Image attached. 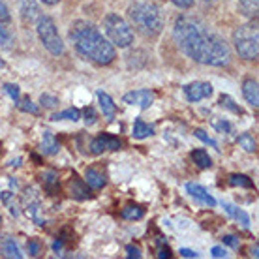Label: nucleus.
Listing matches in <instances>:
<instances>
[{
	"instance_id": "f8f14e48",
	"label": "nucleus",
	"mask_w": 259,
	"mask_h": 259,
	"mask_svg": "<svg viewBox=\"0 0 259 259\" xmlns=\"http://www.w3.org/2000/svg\"><path fill=\"white\" fill-rule=\"evenodd\" d=\"M0 254H2L4 258H15V259L23 258L19 246H17V243L11 237H0Z\"/></svg>"
},
{
	"instance_id": "c85d7f7f",
	"label": "nucleus",
	"mask_w": 259,
	"mask_h": 259,
	"mask_svg": "<svg viewBox=\"0 0 259 259\" xmlns=\"http://www.w3.org/2000/svg\"><path fill=\"white\" fill-rule=\"evenodd\" d=\"M83 117H85V122H87V126H92V124L96 122V119H98L96 111H94L92 107H85V109H83Z\"/></svg>"
},
{
	"instance_id": "4468645a",
	"label": "nucleus",
	"mask_w": 259,
	"mask_h": 259,
	"mask_svg": "<svg viewBox=\"0 0 259 259\" xmlns=\"http://www.w3.org/2000/svg\"><path fill=\"white\" fill-rule=\"evenodd\" d=\"M98 100H100V107H102V111H104V115L107 117V121H113V119H115V113H117V107H115V104H113V100H111V96L100 90V92H98Z\"/></svg>"
},
{
	"instance_id": "393cba45",
	"label": "nucleus",
	"mask_w": 259,
	"mask_h": 259,
	"mask_svg": "<svg viewBox=\"0 0 259 259\" xmlns=\"http://www.w3.org/2000/svg\"><path fill=\"white\" fill-rule=\"evenodd\" d=\"M239 145L243 146L246 152H256V139L252 137L250 133H243L241 137H239Z\"/></svg>"
},
{
	"instance_id": "dca6fc26",
	"label": "nucleus",
	"mask_w": 259,
	"mask_h": 259,
	"mask_svg": "<svg viewBox=\"0 0 259 259\" xmlns=\"http://www.w3.org/2000/svg\"><path fill=\"white\" fill-rule=\"evenodd\" d=\"M41 152L47 154V156H53V154L58 152V141L55 139V135L51 131H45L43 133V139H41Z\"/></svg>"
},
{
	"instance_id": "cd10ccee",
	"label": "nucleus",
	"mask_w": 259,
	"mask_h": 259,
	"mask_svg": "<svg viewBox=\"0 0 259 259\" xmlns=\"http://www.w3.org/2000/svg\"><path fill=\"white\" fill-rule=\"evenodd\" d=\"M40 104L43 107H47V109H55L58 106V98L53 96V94H41Z\"/></svg>"
},
{
	"instance_id": "c9c22d12",
	"label": "nucleus",
	"mask_w": 259,
	"mask_h": 259,
	"mask_svg": "<svg viewBox=\"0 0 259 259\" xmlns=\"http://www.w3.org/2000/svg\"><path fill=\"white\" fill-rule=\"evenodd\" d=\"M126 252H128V254H126V256H128L130 259H131V258H135V259H139V258H141V252H139V248H137V246H131V244H130L128 248H126Z\"/></svg>"
},
{
	"instance_id": "c756f323",
	"label": "nucleus",
	"mask_w": 259,
	"mask_h": 259,
	"mask_svg": "<svg viewBox=\"0 0 259 259\" xmlns=\"http://www.w3.org/2000/svg\"><path fill=\"white\" fill-rule=\"evenodd\" d=\"M195 137H197V139H201L203 143H207V145H211L212 148H218V143H216L214 139L209 137V135H207V133H205L203 130H195Z\"/></svg>"
},
{
	"instance_id": "79ce46f5",
	"label": "nucleus",
	"mask_w": 259,
	"mask_h": 259,
	"mask_svg": "<svg viewBox=\"0 0 259 259\" xmlns=\"http://www.w3.org/2000/svg\"><path fill=\"white\" fill-rule=\"evenodd\" d=\"M158 258L169 259L171 258V250H169V248H162V250H160V254H158Z\"/></svg>"
},
{
	"instance_id": "f704fd0d",
	"label": "nucleus",
	"mask_w": 259,
	"mask_h": 259,
	"mask_svg": "<svg viewBox=\"0 0 259 259\" xmlns=\"http://www.w3.org/2000/svg\"><path fill=\"white\" fill-rule=\"evenodd\" d=\"M175 6H178V8H182V9H188V8H192L194 6V0H171Z\"/></svg>"
},
{
	"instance_id": "7ed1b4c3",
	"label": "nucleus",
	"mask_w": 259,
	"mask_h": 259,
	"mask_svg": "<svg viewBox=\"0 0 259 259\" xmlns=\"http://www.w3.org/2000/svg\"><path fill=\"white\" fill-rule=\"evenodd\" d=\"M130 26H133L139 34L146 38H154L162 32L163 15L162 9L152 2H135L128 8Z\"/></svg>"
},
{
	"instance_id": "a18cd8bd",
	"label": "nucleus",
	"mask_w": 259,
	"mask_h": 259,
	"mask_svg": "<svg viewBox=\"0 0 259 259\" xmlns=\"http://www.w3.org/2000/svg\"><path fill=\"white\" fill-rule=\"evenodd\" d=\"M252 256H254V258H259V246H258V244L252 248Z\"/></svg>"
},
{
	"instance_id": "1a4fd4ad",
	"label": "nucleus",
	"mask_w": 259,
	"mask_h": 259,
	"mask_svg": "<svg viewBox=\"0 0 259 259\" xmlns=\"http://www.w3.org/2000/svg\"><path fill=\"white\" fill-rule=\"evenodd\" d=\"M184 94L190 102H199L203 98H209L212 94V85L211 83H190L184 87Z\"/></svg>"
},
{
	"instance_id": "6ab92c4d",
	"label": "nucleus",
	"mask_w": 259,
	"mask_h": 259,
	"mask_svg": "<svg viewBox=\"0 0 259 259\" xmlns=\"http://www.w3.org/2000/svg\"><path fill=\"white\" fill-rule=\"evenodd\" d=\"M70 192H72V195L75 199H87V197H90L89 188L85 186L79 178H73L72 182H70Z\"/></svg>"
},
{
	"instance_id": "ddd939ff",
	"label": "nucleus",
	"mask_w": 259,
	"mask_h": 259,
	"mask_svg": "<svg viewBox=\"0 0 259 259\" xmlns=\"http://www.w3.org/2000/svg\"><path fill=\"white\" fill-rule=\"evenodd\" d=\"M243 94L252 107L259 106V90H258V81H256V79H246V81L243 83Z\"/></svg>"
},
{
	"instance_id": "49530a36",
	"label": "nucleus",
	"mask_w": 259,
	"mask_h": 259,
	"mask_svg": "<svg viewBox=\"0 0 259 259\" xmlns=\"http://www.w3.org/2000/svg\"><path fill=\"white\" fill-rule=\"evenodd\" d=\"M4 66H6V64H4V60H2V58H0V68H4Z\"/></svg>"
},
{
	"instance_id": "9b49d317",
	"label": "nucleus",
	"mask_w": 259,
	"mask_h": 259,
	"mask_svg": "<svg viewBox=\"0 0 259 259\" xmlns=\"http://www.w3.org/2000/svg\"><path fill=\"white\" fill-rule=\"evenodd\" d=\"M21 2V15L24 23H34L40 17V8L36 4V0H19Z\"/></svg>"
},
{
	"instance_id": "6e6552de",
	"label": "nucleus",
	"mask_w": 259,
	"mask_h": 259,
	"mask_svg": "<svg viewBox=\"0 0 259 259\" xmlns=\"http://www.w3.org/2000/svg\"><path fill=\"white\" fill-rule=\"evenodd\" d=\"M122 100H124L126 104H130V106H137L141 107V109H148L154 102V92L152 90H131L128 94H124Z\"/></svg>"
},
{
	"instance_id": "a211bd4d",
	"label": "nucleus",
	"mask_w": 259,
	"mask_h": 259,
	"mask_svg": "<svg viewBox=\"0 0 259 259\" xmlns=\"http://www.w3.org/2000/svg\"><path fill=\"white\" fill-rule=\"evenodd\" d=\"M239 9H241L243 15L256 19L259 9V0H239Z\"/></svg>"
},
{
	"instance_id": "aec40b11",
	"label": "nucleus",
	"mask_w": 259,
	"mask_h": 259,
	"mask_svg": "<svg viewBox=\"0 0 259 259\" xmlns=\"http://www.w3.org/2000/svg\"><path fill=\"white\" fill-rule=\"evenodd\" d=\"M192 160H194V163L199 169H209L212 165V160H211V156H209V152H205L201 148L192 152Z\"/></svg>"
},
{
	"instance_id": "412c9836",
	"label": "nucleus",
	"mask_w": 259,
	"mask_h": 259,
	"mask_svg": "<svg viewBox=\"0 0 259 259\" xmlns=\"http://www.w3.org/2000/svg\"><path fill=\"white\" fill-rule=\"evenodd\" d=\"M152 133H154L152 126H148V124L143 122L141 119L135 121V124H133V137L135 139H145V137H148V135H152Z\"/></svg>"
},
{
	"instance_id": "bb28decb",
	"label": "nucleus",
	"mask_w": 259,
	"mask_h": 259,
	"mask_svg": "<svg viewBox=\"0 0 259 259\" xmlns=\"http://www.w3.org/2000/svg\"><path fill=\"white\" fill-rule=\"evenodd\" d=\"M220 106L226 107V109H229V111H233V113H237V115L243 113V109L239 106H235V102H233L229 96H226V94H222V98H220Z\"/></svg>"
},
{
	"instance_id": "f257e3e1",
	"label": "nucleus",
	"mask_w": 259,
	"mask_h": 259,
	"mask_svg": "<svg viewBox=\"0 0 259 259\" xmlns=\"http://www.w3.org/2000/svg\"><path fill=\"white\" fill-rule=\"evenodd\" d=\"M173 38L180 51L199 64L222 68L231 60V51L226 40L195 17H178L173 26Z\"/></svg>"
},
{
	"instance_id": "4c0bfd02",
	"label": "nucleus",
	"mask_w": 259,
	"mask_h": 259,
	"mask_svg": "<svg viewBox=\"0 0 259 259\" xmlns=\"http://www.w3.org/2000/svg\"><path fill=\"white\" fill-rule=\"evenodd\" d=\"M214 126H216V128L218 130H222V131H224V133H229V131H231V124H229V122H214Z\"/></svg>"
},
{
	"instance_id": "58836bf2",
	"label": "nucleus",
	"mask_w": 259,
	"mask_h": 259,
	"mask_svg": "<svg viewBox=\"0 0 259 259\" xmlns=\"http://www.w3.org/2000/svg\"><path fill=\"white\" fill-rule=\"evenodd\" d=\"M28 250H30V256L36 258V256L40 254V244L36 243V241H30V243H28Z\"/></svg>"
},
{
	"instance_id": "f03ea898",
	"label": "nucleus",
	"mask_w": 259,
	"mask_h": 259,
	"mask_svg": "<svg viewBox=\"0 0 259 259\" xmlns=\"http://www.w3.org/2000/svg\"><path fill=\"white\" fill-rule=\"evenodd\" d=\"M68 36L73 43V49L87 60H92L100 66H107L117 58L115 45L107 38H104V34L89 21H75L70 26Z\"/></svg>"
},
{
	"instance_id": "4be33fe9",
	"label": "nucleus",
	"mask_w": 259,
	"mask_h": 259,
	"mask_svg": "<svg viewBox=\"0 0 259 259\" xmlns=\"http://www.w3.org/2000/svg\"><path fill=\"white\" fill-rule=\"evenodd\" d=\"M143 216H145V211L137 205H126L122 209V218L126 220H141Z\"/></svg>"
},
{
	"instance_id": "c03bdc74",
	"label": "nucleus",
	"mask_w": 259,
	"mask_h": 259,
	"mask_svg": "<svg viewBox=\"0 0 259 259\" xmlns=\"http://www.w3.org/2000/svg\"><path fill=\"white\" fill-rule=\"evenodd\" d=\"M43 4H47V6H55V4H58L60 0H41Z\"/></svg>"
},
{
	"instance_id": "9d476101",
	"label": "nucleus",
	"mask_w": 259,
	"mask_h": 259,
	"mask_svg": "<svg viewBox=\"0 0 259 259\" xmlns=\"http://www.w3.org/2000/svg\"><path fill=\"white\" fill-rule=\"evenodd\" d=\"M186 190L194 199H197V201L203 203V205H207V207H214V205H216V199H214L205 188L199 186V184H192V182H190V184H186Z\"/></svg>"
},
{
	"instance_id": "de8ad7c7",
	"label": "nucleus",
	"mask_w": 259,
	"mask_h": 259,
	"mask_svg": "<svg viewBox=\"0 0 259 259\" xmlns=\"http://www.w3.org/2000/svg\"><path fill=\"white\" fill-rule=\"evenodd\" d=\"M205 2H218V0H205Z\"/></svg>"
},
{
	"instance_id": "2eb2a0df",
	"label": "nucleus",
	"mask_w": 259,
	"mask_h": 259,
	"mask_svg": "<svg viewBox=\"0 0 259 259\" xmlns=\"http://www.w3.org/2000/svg\"><path fill=\"white\" fill-rule=\"evenodd\" d=\"M85 180H87V184H89L90 188H94V190H100V188L106 186V177L98 169H94V167H89V169L85 171Z\"/></svg>"
},
{
	"instance_id": "0eeeda50",
	"label": "nucleus",
	"mask_w": 259,
	"mask_h": 259,
	"mask_svg": "<svg viewBox=\"0 0 259 259\" xmlns=\"http://www.w3.org/2000/svg\"><path fill=\"white\" fill-rule=\"evenodd\" d=\"M121 146H122L121 139L104 133V135H98L96 139H92V143H90V152L102 154V152H106V150H119Z\"/></svg>"
},
{
	"instance_id": "e433bc0d",
	"label": "nucleus",
	"mask_w": 259,
	"mask_h": 259,
	"mask_svg": "<svg viewBox=\"0 0 259 259\" xmlns=\"http://www.w3.org/2000/svg\"><path fill=\"white\" fill-rule=\"evenodd\" d=\"M224 244L231 246V248H239V239L233 237V235H226L224 237Z\"/></svg>"
},
{
	"instance_id": "ea45409f",
	"label": "nucleus",
	"mask_w": 259,
	"mask_h": 259,
	"mask_svg": "<svg viewBox=\"0 0 259 259\" xmlns=\"http://www.w3.org/2000/svg\"><path fill=\"white\" fill-rule=\"evenodd\" d=\"M212 256H214V258H218V259L227 258L226 250H224V248H220V246H214V248H212Z\"/></svg>"
},
{
	"instance_id": "37998d69",
	"label": "nucleus",
	"mask_w": 259,
	"mask_h": 259,
	"mask_svg": "<svg viewBox=\"0 0 259 259\" xmlns=\"http://www.w3.org/2000/svg\"><path fill=\"white\" fill-rule=\"evenodd\" d=\"M53 250H55V252H60V250H62V241H57V243L53 244Z\"/></svg>"
},
{
	"instance_id": "a878e982",
	"label": "nucleus",
	"mask_w": 259,
	"mask_h": 259,
	"mask_svg": "<svg viewBox=\"0 0 259 259\" xmlns=\"http://www.w3.org/2000/svg\"><path fill=\"white\" fill-rule=\"evenodd\" d=\"M17 107H19L21 111H24V113H32V115H38V113H40V109H38V106H34L32 100H30V98H24V100H17Z\"/></svg>"
},
{
	"instance_id": "2f4dec72",
	"label": "nucleus",
	"mask_w": 259,
	"mask_h": 259,
	"mask_svg": "<svg viewBox=\"0 0 259 259\" xmlns=\"http://www.w3.org/2000/svg\"><path fill=\"white\" fill-rule=\"evenodd\" d=\"M13 41V36L9 34L8 28H4V26H0V43L2 45H9Z\"/></svg>"
},
{
	"instance_id": "7c9ffc66",
	"label": "nucleus",
	"mask_w": 259,
	"mask_h": 259,
	"mask_svg": "<svg viewBox=\"0 0 259 259\" xmlns=\"http://www.w3.org/2000/svg\"><path fill=\"white\" fill-rule=\"evenodd\" d=\"M4 90L8 92V96L11 98L13 102H17V100H19V87H17V85H11V83H6V85H4Z\"/></svg>"
},
{
	"instance_id": "f3484780",
	"label": "nucleus",
	"mask_w": 259,
	"mask_h": 259,
	"mask_svg": "<svg viewBox=\"0 0 259 259\" xmlns=\"http://www.w3.org/2000/svg\"><path fill=\"white\" fill-rule=\"evenodd\" d=\"M224 209H226L233 218L241 224V226L244 227V229H248L250 227V218H248V214L244 211H241V209H237V207H233V205H229V203H224Z\"/></svg>"
},
{
	"instance_id": "72a5a7b5",
	"label": "nucleus",
	"mask_w": 259,
	"mask_h": 259,
	"mask_svg": "<svg viewBox=\"0 0 259 259\" xmlns=\"http://www.w3.org/2000/svg\"><path fill=\"white\" fill-rule=\"evenodd\" d=\"M43 178H45V184H47L49 188H53L58 182V177H57V173H55V171H47V173L43 175Z\"/></svg>"
},
{
	"instance_id": "b1692460",
	"label": "nucleus",
	"mask_w": 259,
	"mask_h": 259,
	"mask_svg": "<svg viewBox=\"0 0 259 259\" xmlns=\"http://www.w3.org/2000/svg\"><path fill=\"white\" fill-rule=\"evenodd\" d=\"M229 184L231 186H241V188H252L254 182L246 175H231L229 177Z\"/></svg>"
},
{
	"instance_id": "20e7f679",
	"label": "nucleus",
	"mask_w": 259,
	"mask_h": 259,
	"mask_svg": "<svg viewBox=\"0 0 259 259\" xmlns=\"http://www.w3.org/2000/svg\"><path fill=\"white\" fill-rule=\"evenodd\" d=\"M233 43L239 53V57L244 60H256L259 55V28L258 23L241 24L233 32Z\"/></svg>"
},
{
	"instance_id": "423d86ee",
	"label": "nucleus",
	"mask_w": 259,
	"mask_h": 259,
	"mask_svg": "<svg viewBox=\"0 0 259 259\" xmlns=\"http://www.w3.org/2000/svg\"><path fill=\"white\" fill-rule=\"evenodd\" d=\"M36 32H38V38L43 43V47L47 49L51 55H64V41L58 34V28L55 21L47 15H40L38 21H36Z\"/></svg>"
},
{
	"instance_id": "39448f33",
	"label": "nucleus",
	"mask_w": 259,
	"mask_h": 259,
	"mask_svg": "<svg viewBox=\"0 0 259 259\" xmlns=\"http://www.w3.org/2000/svg\"><path fill=\"white\" fill-rule=\"evenodd\" d=\"M104 30L117 47H130L133 43V30L130 23L119 13H107L104 19Z\"/></svg>"
},
{
	"instance_id": "473e14b6",
	"label": "nucleus",
	"mask_w": 259,
	"mask_h": 259,
	"mask_svg": "<svg viewBox=\"0 0 259 259\" xmlns=\"http://www.w3.org/2000/svg\"><path fill=\"white\" fill-rule=\"evenodd\" d=\"M9 19H11V15H9V9H8V6L0 0V24L2 23H8Z\"/></svg>"
},
{
	"instance_id": "5701e85b",
	"label": "nucleus",
	"mask_w": 259,
	"mask_h": 259,
	"mask_svg": "<svg viewBox=\"0 0 259 259\" xmlns=\"http://www.w3.org/2000/svg\"><path fill=\"white\" fill-rule=\"evenodd\" d=\"M79 109H75V107H70V109H66V111H60V113L53 115L51 119L53 121H79Z\"/></svg>"
},
{
	"instance_id": "a19ab883",
	"label": "nucleus",
	"mask_w": 259,
	"mask_h": 259,
	"mask_svg": "<svg viewBox=\"0 0 259 259\" xmlns=\"http://www.w3.org/2000/svg\"><path fill=\"white\" fill-rule=\"evenodd\" d=\"M180 256H182V258H197V254H195L194 250H188V248H182V250H180Z\"/></svg>"
}]
</instances>
